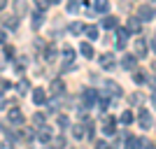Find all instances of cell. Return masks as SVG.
I'll return each mask as SVG.
<instances>
[{
	"label": "cell",
	"mask_w": 156,
	"mask_h": 149,
	"mask_svg": "<svg viewBox=\"0 0 156 149\" xmlns=\"http://www.w3.org/2000/svg\"><path fill=\"white\" fill-rule=\"evenodd\" d=\"M128 103L130 105H140V103H142V96H140V93H130V96H128Z\"/></svg>",
	"instance_id": "obj_36"
},
{
	"label": "cell",
	"mask_w": 156,
	"mask_h": 149,
	"mask_svg": "<svg viewBox=\"0 0 156 149\" xmlns=\"http://www.w3.org/2000/svg\"><path fill=\"white\" fill-rule=\"evenodd\" d=\"M84 35L91 40V42H93V40H98V26H86L84 28Z\"/></svg>",
	"instance_id": "obj_25"
},
{
	"label": "cell",
	"mask_w": 156,
	"mask_h": 149,
	"mask_svg": "<svg viewBox=\"0 0 156 149\" xmlns=\"http://www.w3.org/2000/svg\"><path fill=\"white\" fill-rule=\"evenodd\" d=\"M35 137H37V142L49 144V142H51V137H54V133H51V128H49V126H40L37 133H35Z\"/></svg>",
	"instance_id": "obj_3"
},
{
	"label": "cell",
	"mask_w": 156,
	"mask_h": 149,
	"mask_svg": "<svg viewBox=\"0 0 156 149\" xmlns=\"http://www.w3.org/2000/svg\"><path fill=\"white\" fill-rule=\"evenodd\" d=\"M7 2H9V0H0V12H2V9L7 7Z\"/></svg>",
	"instance_id": "obj_43"
},
{
	"label": "cell",
	"mask_w": 156,
	"mask_h": 149,
	"mask_svg": "<svg viewBox=\"0 0 156 149\" xmlns=\"http://www.w3.org/2000/svg\"><path fill=\"white\" fill-rule=\"evenodd\" d=\"M19 137H23V140H33V137H35V130H30V128H23V126H21V133H19Z\"/></svg>",
	"instance_id": "obj_31"
},
{
	"label": "cell",
	"mask_w": 156,
	"mask_h": 149,
	"mask_svg": "<svg viewBox=\"0 0 156 149\" xmlns=\"http://www.w3.org/2000/svg\"><path fill=\"white\" fill-rule=\"evenodd\" d=\"M107 91H112V96H114V98H119L121 93H124V91H121V86H119L117 82H107Z\"/></svg>",
	"instance_id": "obj_26"
},
{
	"label": "cell",
	"mask_w": 156,
	"mask_h": 149,
	"mask_svg": "<svg viewBox=\"0 0 156 149\" xmlns=\"http://www.w3.org/2000/svg\"><path fill=\"white\" fill-rule=\"evenodd\" d=\"M5 107H7V103H5V96L0 93V110H5Z\"/></svg>",
	"instance_id": "obj_41"
},
{
	"label": "cell",
	"mask_w": 156,
	"mask_h": 149,
	"mask_svg": "<svg viewBox=\"0 0 156 149\" xmlns=\"http://www.w3.org/2000/svg\"><path fill=\"white\" fill-rule=\"evenodd\" d=\"M16 91H19V96H26V93H30V82H28V79H19Z\"/></svg>",
	"instance_id": "obj_21"
},
{
	"label": "cell",
	"mask_w": 156,
	"mask_h": 149,
	"mask_svg": "<svg viewBox=\"0 0 156 149\" xmlns=\"http://www.w3.org/2000/svg\"><path fill=\"white\" fill-rule=\"evenodd\" d=\"M119 121L124 123V126H130V123L135 121V114H133V112H130V110H126L124 114H121V117H119Z\"/></svg>",
	"instance_id": "obj_22"
},
{
	"label": "cell",
	"mask_w": 156,
	"mask_h": 149,
	"mask_svg": "<svg viewBox=\"0 0 156 149\" xmlns=\"http://www.w3.org/2000/svg\"><path fill=\"white\" fill-rule=\"evenodd\" d=\"M93 9L98 14H110V0H93Z\"/></svg>",
	"instance_id": "obj_14"
},
{
	"label": "cell",
	"mask_w": 156,
	"mask_h": 149,
	"mask_svg": "<svg viewBox=\"0 0 156 149\" xmlns=\"http://www.w3.org/2000/svg\"><path fill=\"white\" fill-rule=\"evenodd\" d=\"M151 105H154V107H156V93H154V96H151Z\"/></svg>",
	"instance_id": "obj_45"
},
{
	"label": "cell",
	"mask_w": 156,
	"mask_h": 149,
	"mask_svg": "<svg viewBox=\"0 0 156 149\" xmlns=\"http://www.w3.org/2000/svg\"><path fill=\"white\" fill-rule=\"evenodd\" d=\"M51 149H65V137L63 135H56V137H51Z\"/></svg>",
	"instance_id": "obj_23"
},
{
	"label": "cell",
	"mask_w": 156,
	"mask_h": 149,
	"mask_svg": "<svg viewBox=\"0 0 156 149\" xmlns=\"http://www.w3.org/2000/svg\"><path fill=\"white\" fill-rule=\"evenodd\" d=\"M137 149H154V142H151V140L140 137V140H137Z\"/></svg>",
	"instance_id": "obj_32"
},
{
	"label": "cell",
	"mask_w": 156,
	"mask_h": 149,
	"mask_svg": "<svg viewBox=\"0 0 156 149\" xmlns=\"http://www.w3.org/2000/svg\"><path fill=\"white\" fill-rule=\"evenodd\" d=\"M100 65H103L105 70H112V68L117 65V61H114L112 54H103V56H100Z\"/></svg>",
	"instance_id": "obj_18"
},
{
	"label": "cell",
	"mask_w": 156,
	"mask_h": 149,
	"mask_svg": "<svg viewBox=\"0 0 156 149\" xmlns=\"http://www.w3.org/2000/svg\"><path fill=\"white\" fill-rule=\"evenodd\" d=\"M2 26L5 28H9V30H16L19 28V16H2Z\"/></svg>",
	"instance_id": "obj_17"
},
{
	"label": "cell",
	"mask_w": 156,
	"mask_h": 149,
	"mask_svg": "<svg viewBox=\"0 0 156 149\" xmlns=\"http://www.w3.org/2000/svg\"><path fill=\"white\" fill-rule=\"evenodd\" d=\"M96 149H112L107 140H96Z\"/></svg>",
	"instance_id": "obj_38"
},
{
	"label": "cell",
	"mask_w": 156,
	"mask_h": 149,
	"mask_svg": "<svg viewBox=\"0 0 156 149\" xmlns=\"http://www.w3.org/2000/svg\"><path fill=\"white\" fill-rule=\"evenodd\" d=\"M144 84L151 89V93H156V75H147V82Z\"/></svg>",
	"instance_id": "obj_34"
},
{
	"label": "cell",
	"mask_w": 156,
	"mask_h": 149,
	"mask_svg": "<svg viewBox=\"0 0 156 149\" xmlns=\"http://www.w3.org/2000/svg\"><path fill=\"white\" fill-rule=\"evenodd\" d=\"M103 133L105 135H114L117 133V121L112 117H105V121H103Z\"/></svg>",
	"instance_id": "obj_9"
},
{
	"label": "cell",
	"mask_w": 156,
	"mask_h": 149,
	"mask_svg": "<svg viewBox=\"0 0 156 149\" xmlns=\"http://www.w3.org/2000/svg\"><path fill=\"white\" fill-rule=\"evenodd\" d=\"M119 23H117V16H112V14H105V19H103V28L105 30H114Z\"/></svg>",
	"instance_id": "obj_19"
},
{
	"label": "cell",
	"mask_w": 156,
	"mask_h": 149,
	"mask_svg": "<svg viewBox=\"0 0 156 149\" xmlns=\"http://www.w3.org/2000/svg\"><path fill=\"white\" fill-rule=\"evenodd\" d=\"M137 19L140 21H151L154 19V9H151L149 5H142L140 9H137Z\"/></svg>",
	"instance_id": "obj_8"
},
{
	"label": "cell",
	"mask_w": 156,
	"mask_h": 149,
	"mask_svg": "<svg viewBox=\"0 0 156 149\" xmlns=\"http://www.w3.org/2000/svg\"><path fill=\"white\" fill-rule=\"evenodd\" d=\"M7 119H9V123H12V126H19V128L26 123V117L21 114L19 107H12V110H9V114H7Z\"/></svg>",
	"instance_id": "obj_2"
},
{
	"label": "cell",
	"mask_w": 156,
	"mask_h": 149,
	"mask_svg": "<svg viewBox=\"0 0 156 149\" xmlns=\"http://www.w3.org/2000/svg\"><path fill=\"white\" fill-rule=\"evenodd\" d=\"M49 5H51L49 0H37V9H40V12H47V9H49Z\"/></svg>",
	"instance_id": "obj_37"
},
{
	"label": "cell",
	"mask_w": 156,
	"mask_h": 149,
	"mask_svg": "<svg viewBox=\"0 0 156 149\" xmlns=\"http://www.w3.org/2000/svg\"><path fill=\"white\" fill-rule=\"evenodd\" d=\"M47 100H49V96H47L44 89H35V91H33V103H35V105H44Z\"/></svg>",
	"instance_id": "obj_12"
},
{
	"label": "cell",
	"mask_w": 156,
	"mask_h": 149,
	"mask_svg": "<svg viewBox=\"0 0 156 149\" xmlns=\"http://www.w3.org/2000/svg\"><path fill=\"white\" fill-rule=\"evenodd\" d=\"M5 59H14V47L5 44Z\"/></svg>",
	"instance_id": "obj_39"
},
{
	"label": "cell",
	"mask_w": 156,
	"mask_h": 149,
	"mask_svg": "<svg viewBox=\"0 0 156 149\" xmlns=\"http://www.w3.org/2000/svg\"><path fill=\"white\" fill-rule=\"evenodd\" d=\"M0 44H5V30H0Z\"/></svg>",
	"instance_id": "obj_44"
},
{
	"label": "cell",
	"mask_w": 156,
	"mask_h": 149,
	"mask_svg": "<svg viewBox=\"0 0 156 149\" xmlns=\"http://www.w3.org/2000/svg\"><path fill=\"white\" fill-rule=\"evenodd\" d=\"M49 2H51V5H58V2H63V0H49Z\"/></svg>",
	"instance_id": "obj_46"
},
{
	"label": "cell",
	"mask_w": 156,
	"mask_h": 149,
	"mask_svg": "<svg viewBox=\"0 0 156 149\" xmlns=\"http://www.w3.org/2000/svg\"><path fill=\"white\" fill-rule=\"evenodd\" d=\"M63 59L65 61H75V49H72V47H63Z\"/></svg>",
	"instance_id": "obj_33"
},
{
	"label": "cell",
	"mask_w": 156,
	"mask_h": 149,
	"mask_svg": "<svg viewBox=\"0 0 156 149\" xmlns=\"http://www.w3.org/2000/svg\"><path fill=\"white\" fill-rule=\"evenodd\" d=\"M79 54L86 56V59H93V56H96V49H93L91 42H82V44H79Z\"/></svg>",
	"instance_id": "obj_16"
},
{
	"label": "cell",
	"mask_w": 156,
	"mask_h": 149,
	"mask_svg": "<svg viewBox=\"0 0 156 149\" xmlns=\"http://www.w3.org/2000/svg\"><path fill=\"white\" fill-rule=\"evenodd\" d=\"M68 12H70V14L79 12V5H77V2H68Z\"/></svg>",
	"instance_id": "obj_40"
},
{
	"label": "cell",
	"mask_w": 156,
	"mask_h": 149,
	"mask_svg": "<svg viewBox=\"0 0 156 149\" xmlns=\"http://www.w3.org/2000/svg\"><path fill=\"white\" fill-rule=\"evenodd\" d=\"M98 96H100V93H98L96 89H84L82 91V103H84L86 107H93V105L98 103Z\"/></svg>",
	"instance_id": "obj_1"
},
{
	"label": "cell",
	"mask_w": 156,
	"mask_h": 149,
	"mask_svg": "<svg viewBox=\"0 0 156 149\" xmlns=\"http://www.w3.org/2000/svg\"><path fill=\"white\" fill-rule=\"evenodd\" d=\"M137 140H140V137L128 135V137H126V144H124V147H126V149H137Z\"/></svg>",
	"instance_id": "obj_28"
},
{
	"label": "cell",
	"mask_w": 156,
	"mask_h": 149,
	"mask_svg": "<svg viewBox=\"0 0 156 149\" xmlns=\"http://www.w3.org/2000/svg\"><path fill=\"white\" fill-rule=\"evenodd\" d=\"M121 65H124L126 70H135V68H137V56H135V54L124 56V59H121Z\"/></svg>",
	"instance_id": "obj_13"
},
{
	"label": "cell",
	"mask_w": 156,
	"mask_h": 149,
	"mask_svg": "<svg viewBox=\"0 0 156 149\" xmlns=\"http://www.w3.org/2000/svg\"><path fill=\"white\" fill-rule=\"evenodd\" d=\"M49 91H51L54 96H63V93H65V84H63V79H51V84H49Z\"/></svg>",
	"instance_id": "obj_11"
},
{
	"label": "cell",
	"mask_w": 156,
	"mask_h": 149,
	"mask_svg": "<svg viewBox=\"0 0 156 149\" xmlns=\"http://www.w3.org/2000/svg\"><path fill=\"white\" fill-rule=\"evenodd\" d=\"M133 49H135V56H137V59H142V56H147V51H149V44H147V40H144V37H135Z\"/></svg>",
	"instance_id": "obj_4"
},
{
	"label": "cell",
	"mask_w": 156,
	"mask_h": 149,
	"mask_svg": "<svg viewBox=\"0 0 156 149\" xmlns=\"http://www.w3.org/2000/svg\"><path fill=\"white\" fill-rule=\"evenodd\" d=\"M56 123H58V128H70V119L65 117V114H58V117H56Z\"/></svg>",
	"instance_id": "obj_27"
},
{
	"label": "cell",
	"mask_w": 156,
	"mask_h": 149,
	"mask_svg": "<svg viewBox=\"0 0 156 149\" xmlns=\"http://www.w3.org/2000/svg\"><path fill=\"white\" fill-rule=\"evenodd\" d=\"M137 123H140L144 130H149L151 126H154V119H151V114L147 110H140V114H137Z\"/></svg>",
	"instance_id": "obj_5"
},
{
	"label": "cell",
	"mask_w": 156,
	"mask_h": 149,
	"mask_svg": "<svg viewBox=\"0 0 156 149\" xmlns=\"http://www.w3.org/2000/svg\"><path fill=\"white\" fill-rule=\"evenodd\" d=\"M12 7H14V16H26L28 12V5H26V0H12Z\"/></svg>",
	"instance_id": "obj_7"
},
{
	"label": "cell",
	"mask_w": 156,
	"mask_h": 149,
	"mask_svg": "<svg viewBox=\"0 0 156 149\" xmlns=\"http://www.w3.org/2000/svg\"><path fill=\"white\" fill-rule=\"evenodd\" d=\"M70 130H72V137H75V140H82V137H86V128L82 126V123H75V126H70Z\"/></svg>",
	"instance_id": "obj_20"
},
{
	"label": "cell",
	"mask_w": 156,
	"mask_h": 149,
	"mask_svg": "<svg viewBox=\"0 0 156 149\" xmlns=\"http://www.w3.org/2000/svg\"><path fill=\"white\" fill-rule=\"evenodd\" d=\"M149 47H151V49H154V54H156V35H154V37H151V42H149Z\"/></svg>",
	"instance_id": "obj_42"
},
{
	"label": "cell",
	"mask_w": 156,
	"mask_h": 149,
	"mask_svg": "<svg viewBox=\"0 0 156 149\" xmlns=\"http://www.w3.org/2000/svg\"><path fill=\"white\" fill-rule=\"evenodd\" d=\"M140 28H142V21L137 19V16H128V21H126V30H128V33H140Z\"/></svg>",
	"instance_id": "obj_10"
},
{
	"label": "cell",
	"mask_w": 156,
	"mask_h": 149,
	"mask_svg": "<svg viewBox=\"0 0 156 149\" xmlns=\"http://www.w3.org/2000/svg\"><path fill=\"white\" fill-rule=\"evenodd\" d=\"M70 2H77V5H82V2H84V0H70Z\"/></svg>",
	"instance_id": "obj_47"
},
{
	"label": "cell",
	"mask_w": 156,
	"mask_h": 149,
	"mask_svg": "<svg viewBox=\"0 0 156 149\" xmlns=\"http://www.w3.org/2000/svg\"><path fill=\"white\" fill-rule=\"evenodd\" d=\"M114 30H117V49H124V47H126V42H128V35H130V33L128 30H126V28H114Z\"/></svg>",
	"instance_id": "obj_6"
},
{
	"label": "cell",
	"mask_w": 156,
	"mask_h": 149,
	"mask_svg": "<svg viewBox=\"0 0 156 149\" xmlns=\"http://www.w3.org/2000/svg\"><path fill=\"white\" fill-rule=\"evenodd\" d=\"M56 59V49H54V47H47L44 49V61H54Z\"/></svg>",
	"instance_id": "obj_35"
},
{
	"label": "cell",
	"mask_w": 156,
	"mask_h": 149,
	"mask_svg": "<svg viewBox=\"0 0 156 149\" xmlns=\"http://www.w3.org/2000/svg\"><path fill=\"white\" fill-rule=\"evenodd\" d=\"M44 121H47V117L42 112H35V114H33V123H35V126H44Z\"/></svg>",
	"instance_id": "obj_29"
},
{
	"label": "cell",
	"mask_w": 156,
	"mask_h": 149,
	"mask_svg": "<svg viewBox=\"0 0 156 149\" xmlns=\"http://www.w3.org/2000/svg\"><path fill=\"white\" fill-rule=\"evenodd\" d=\"M133 82H135V84H144V82H147V72L133 70Z\"/></svg>",
	"instance_id": "obj_24"
},
{
	"label": "cell",
	"mask_w": 156,
	"mask_h": 149,
	"mask_svg": "<svg viewBox=\"0 0 156 149\" xmlns=\"http://www.w3.org/2000/svg\"><path fill=\"white\" fill-rule=\"evenodd\" d=\"M30 26H33V30H40V28L44 26V12H35V14H33Z\"/></svg>",
	"instance_id": "obj_15"
},
{
	"label": "cell",
	"mask_w": 156,
	"mask_h": 149,
	"mask_svg": "<svg viewBox=\"0 0 156 149\" xmlns=\"http://www.w3.org/2000/svg\"><path fill=\"white\" fill-rule=\"evenodd\" d=\"M70 33L72 35H82V33H84V26H82L79 21H75V23H70Z\"/></svg>",
	"instance_id": "obj_30"
}]
</instances>
